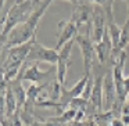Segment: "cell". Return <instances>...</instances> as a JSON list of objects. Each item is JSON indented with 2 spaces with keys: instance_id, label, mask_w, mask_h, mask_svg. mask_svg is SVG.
<instances>
[{
  "instance_id": "18",
  "label": "cell",
  "mask_w": 129,
  "mask_h": 126,
  "mask_svg": "<svg viewBox=\"0 0 129 126\" xmlns=\"http://www.w3.org/2000/svg\"><path fill=\"white\" fill-rule=\"evenodd\" d=\"M79 2H83V0H76V4H78V3H79Z\"/></svg>"
},
{
  "instance_id": "10",
  "label": "cell",
  "mask_w": 129,
  "mask_h": 126,
  "mask_svg": "<svg viewBox=\"0 0 129 126\" xmlns=\"http://www.w3.org/2000/svg\"><path fill=\"white\" fill-rule=\"evenodd\" d=\"M94 49H96V58L97 62H100L101 65L107 67V65H111L112 67V53H114V45H112V40L110 37L108 31L104 33L103 39L100 42L94 43Z\"/></svg>"
},
{
  "instance_id": "3",
  "label": "cell",
  "mask_w": 129,
  "mask_h": 126,
  "mask_svg": "<svg viewBox=\"0 0 129 126\" xmlns=\"http://www.w3.org/2000/svg\"><path fill=\"white\" fill-rule=\"evenodd\" d=\"M75 43L81 47L82 56H83V67H85V73L92 72L93 64L97 58H96V49H94V42L92 39V33L90 32H85V33H78L75 37Z\"/></svg>"
},
{
  "instance_id": "12",
  "label": "cell",
  "mask_w": 129,
  "mask_h": 126,
  "mask_svg": "<svg viewBox=\"0 0 129 126\" xmlns=\"http://www.w3.org/2000/svg\"><path fill=\"white\" fill-rule=\"evenodd\" d=\"M103 89H104V111H111L117 101V87L114 82V75L112 71H107L104 75V82H103Z\"/></svg>"
},
{
  "instance_id": "7",
  "label": "cell",
  "mask_w": 129,
  "mask_h": 126,
  "mask_svg": "<svg viewBox=\"0 0 129 126\" xmlns=\"http://www.w3.org/2000/svg\"><path fill=\"white\" fill-rule=\"evenodd\" d=\"M92 18H93V4L83 0V2H79L78 4L74 6L70 20H72L81 31L82 26L92 29Z\"/></svg>"
},
{
  "instance_id": "4",
  "label": "cell",
  "mask_w": 129,
  "mask_h": 126,
  "mask_svg": "<svg viewBox=\"0 0 129 126\" xmlns=\"http://www.w3.org/2000/svg\"><path fill=\"white\" fill-rule=\"evenodd\" d=\"M56 71H57L56 65L49 68L47 71H42L39 67V62H31V64L24 62L22 68H21V72H20V75H18V79H20V80H29V82H32V83L39 85V83H42L43 80H46V79H47L51 73L56 72Z\"/></svg>"
},
{
  "instance_id": "5",
  "label": "cell",
  "mask_w": 129,
  "mask_h": 126,
  "mask_svg": "<svg viewBox=\"0 0 129 126\" xmlns=\"http://www.w3.org/2000/svg\"><path fill=\"white\" fill-rule=\"evenodd\" d=\"M57 61H58V50L45 47L38 40H35L25 62H28V64H31V62H47V64L56 65Z\"/></svg>"
},
{
  "instance_id": "14",
  "label": "cell",
  "mask_w": 129,
  "mask_h": 126,
  "mask_svg": "<svg viewBox=\"0 0 129 126\" xmlns=\"http://www.w3.org/2000/svg\"><path fill=\"white\" fill-rule=\"evenodd\" d=\"M110 126H126V125L122 122V119H117V118H112V119L110 120Z\"/></svg>"
},
{
  "instance_id": "15",
  "label": "cell",
  "mask_w": 129,
  "mask_h": 126,
  "mask_svg": "<svg viewBox=\"0 0 129 126\" xmlns=\"http://www.w3.org/2000/svg\"><path fill=\"white\" fill-rule=\"evenodd\" d=\"M67 2H70V3H72V6H75V4H76V0H67Z\"/></svg>"
},
{
  "instance_id": "6",
  "label": "cell",
  "mask_w": 129,
  "mask_h": 126,
  "mask_svg": "<svg viewBox=\"0 0 129 126\" xmlns=\"http://www.w3.org/2000/svg\"><path fill=\"white\" fill-rule=\"evenodd\" d=\"M100 64V62H99ZM103 68V65L100 64V67L92 68V73H93V89H92V96H90V104L92 108H94L96 111H101L103 109V94H104V89H103V82H104V75L106 72L100 71Z\"/></svg>"
},
{
  "instance_id": "9",
  "label": "cell",
  "mask_w": 129,
  "mask_h": 126,
  "mask_svg": "<svg viewBox=\"0 0 129 126\" xmlns=\"http://www.w3.org/2000/svg\"><path fill=\"white\" fill-rule=\"evenodd\" d=\"M74 43H75V39L70 40L68 43H65V45L58 50V61H57V64H56V68H57L56 79L61 85H64L65 76H67V72H68V68H70V65H71L70 56H71V51H72Z\"/></svg>"
},
{
  "instance_id": "13",
  "label": "cell",
  "mask_w": 129,
  "mask_h": 126,
  "mask_svg": "<svg viewBox=\"0 0 129 126\" xmlns=\"http://www.w3.org/2000/svg\"><path fill=\"white\" fill-rule=\"evenodd\" d=\"M86 2H89V3H92V4L101 6V7H104L106 11H108V10H114V2L115 0H86Z\"/></svg>"
},
{
  "instance_id": "17",
  "label": "cell",
  "mask_w": 129,
  "mask_h": 126,
  "mask_svg": "<svg viewBox=\"0 0 129 126\" xmlns=\"http://www.w3.org/2000/svg\"><path fill=\"white\" fill-rule=\"evenodd\" d=\"M89 126H97L96 123H89Z\"/></svg>"
},
{
  "instance_id": "11",
  "label": "cell",
  "mask_w": 129,
  "mask_h": 126,
  "mask_svg": "<svg viewBox=\"0 0 129 126\" xmlns=\"http://www.w3.org/2000/svg\"><path fill=\"white\" fill-rule=\"evenodd\" d=\"M58 39L56 43V50H60L65 43H68L70 40H74L76 37V35L79 33V28L76 26V24L72 20L68 21H60L58 22Z\"/></svg>"
},
{
  "instance_id": "16",
  "label": "cell",
  "mask_w": 129,
  "mask_h": 126,
  "mask_svg": "<svg viewBox=\"0 0 129 126\" xmlns=\"http://www.w3.org/2000/svg\"><path fill=\"white\" fill-rule=\"evenodd\" d=\"M6 2H7V0H2V9H3V6L6 4Z\"/></svg>"
},
{
  "instance_id": "2",
  "label": "cell",
  "mask_w": 129,
  "mask_h": 126,
  "mask_svg": "<svg viewBox=\"0 0 129 126\" xmlns=\"http://www.w3.org/2000/svg\"><path fill=\"white\" fill-rule=\"evenodd\" d=\"M35 40H36V36L29 42L24 43V45L4 49L3 51L6 53V57L2 62V69H7V68H11V67H22L24 62L26 61V57H28Z\"/></svg>"
},
{
  "instance_id": "8",
  "label": "cell",
  "mask_w": 129,
  "mask_h": 126,
  "mask_svg": "<svg viewBox=\"0 0 129 126\" xmlns=\"http://www.w3.org/2000/svg\"><path fill=\"white\" fill-rule=\"evenodd\" d=\"M107 32V13L104 7L93 4V18H92V39L94 43L103 39Z\"/></svg>"
},
{
  "instance_id": "1",
  "label": "cell",
  "mask_w": 129,
  "mask_h": 126,
  "mask_svg": "<svg viewBox=\"0 0 129 126\" xmlns=\"http://www.w3.org/2000/svg\"><path fill=\"white\" fill-rule=\"evenodd\" d=\"M39 4V0H17L9 11H6V21L2 25V43L6 40L9 33L17 25L28 21L35 9Z\"/></svg>"
}]
</instances>
